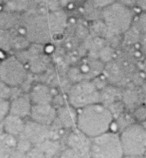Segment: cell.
<instances>
[{
	"instance_id": "1",
	"label": "cell",
	"mask_w": 146,
	"mask_h": 158,
	"mask_svg": "<svg viewBox=\"0 0 146 158\" xmlns=\"http://www.w3.org/2000/svg\"><path fill=\"white\" fill-rule=\"evenodd\" d=\"M114 117L108 106L104 103H93L77 110V127L91 138L111 131Z\"/></svg>"
},
{
	"instance_id": "2",
	"label": "cell",
	"mask_w": 146,
	"mask_h": 158,
	"mask_svg": "<svg viewBox=\"0 0 146 158\" xmlns=\"http://www.w3.org/2000/svg\"><path fill=\"white\" fill-rule=\"evenodd\" d=\"M67 24V15L60 10H53L46 15L37 16L28 25V38L36 43L47 42L63 32Z\"/></svg>"
},
{
	"instance_id": "3",
	"label": "cell",
	"mask_w": 146,
	"mask_h": 158,
	"mask_svg": "<svg viewBox=\"0 0 146 158\" xmlns=\"http://www.w3.org/2000/svg\"><path fill=\"white\" fill-rule=\"evenodd\" d=\"M102 19L107 29L116 35L128 32L135 20L134 13L131 8L116 1L104 8Z\"/></svg>"
},
{
	"instance_id": "4",
	"label": "cell",
	"mask_w": 146,
	"mask_h": 158,
	"mask_svg": "<svg viewBox=\"0 0 146 158\" xmlns=\"http://www.w3.org/2000/svg\"><path fill=\"white\" fill-rule=\"evenodd\" d=\"M125 156L120 134L109 131L92 138L91 158H123Z\"/></svg>"
},
{
	"instance_id": "5",
	"label": "cell",
	"mask_w": 146,
	"mask_h": 158,
	"mask_svg": "<svg viewBox=\"0 0 146 158\" xmlns=\"http://www.w3.org/2000/svg\"><path fill=\"white\" fill-rule=\"evenodd\" d=\"M119 134L125 156H145L146 131L141 123L135 122L122 130Z\"/></svg>"
},
{
	"instance_id": "6",
	"label": "cell",
	"mask_w": 146,
	"mask_h": 158,
	"mask_svg": "<svg viewBox=\"0 0 146 158\" xmlns=\"http://www.w3.org/2000/svg\"><path fill=\"white\" fill-rule=\"evenodd\" d=\"M68 103L79 110L100 102L101 94L97 85L91 81L84 80L74 83L67 95Z\"/></svg>"
},
{
	"instance_id": "7",
	"label": "cell",
	"mask_w": 146,
	"mask_h": 158,
	"mask_svg": "<svg viewBox=\"0 0 146 158\" xmlns=\"http://www.w3.org/2000/svg\"><path fill=\"white\" fill-rule=\"evenodd\" d=\"M27 78V69L16 56L8 57L0 64V80L11 87L21 86Z\"/></svg>"
},
{
	"instance_id": "8",
	"label": "cell",
	"mask_w": 146,
	"mask_h": 158,
	"mask_svg": "<svg viewBox=\"0 0 146 158\" xmlns=\"http://www.w3.org/2000/svg\"><path fill=\"white\" fill-rule=\"evenodd\" d=\"M91 142L92 138L79 131L77 128L73 129L67 138L68 148L84 158L91 157Z\"/></svg>"
},
{
	"instance_id": "9",
	"label": "cell",
	"mask_w": 146,
	"mask_h": 158,
	"mask_svg": "<svg viewBox=\"0 0 146 158\" xmlns=\"http://www.w3.org/2000/svg\"><path fill=\"white\" fill-rule=\"evenodd\" d=\"M57 110L53 103L32 104L31 109L30 120L51 127L57 120Z\"/></svg>"
},
{
	"instance_id": "10",
	"label": "cell",
	"mask_w": 146,
	"mask_h": 158,
	"mask_svg": "<svg viewBox=\"0 0 146 158\" xmlns=\"http://www.w3.org/2000/svg\"><path fill=\"white\" fill-rule=\"evenodd\" d=\"M51 134L52 131L50 127L45 126L29 120V121L26 122L24 131L22 135L27 138L33 146H35L47 139L51 138Z\"/></svg>"
},
{
	"instance_id": "11",
	"label": "cell",
	"mask_w": 146,
	"mask_h": 158,
	"mask_svg": "<svg viewBox=\"0 0 146 158\" xmlns=\"http://www.w3.org/2000/svg\"><path fill=\"white\" fill-rule=\"evenodd\" d=\"M32 106V102L29 93H24L10 101V114L25 119L30 115Z\"/></svg>"
},
{
	"instance_id": "12",
	"label": "cell",
	"mask_w": 146,
	"mask_h": 158,
	"mask_svg": "<svg viewBox=\"0 0 146 158\" xmlns=\"http://www.w3.org/2000/svg\"><path fill=\"white\" fill-rule=\"evenodd\" d=\"M57 121L63 127L68 129H74L77 127V110L68 104L60 106L57 109Z\"/></svg>"
},
{
	"instance_id": "13",
	"label": "cell",
	"mask_w": 146,
	"mask_h": 158,
	"mask_svg": "<svg viewBox=\"0 0 146 158\" xmlns=\"http://www.w3.org/2000/svg\"><path fill=\"white\" fill-rule=\"evenodd\" d=\"M32 104H43V103H53V97L51 89L48 86L43 83H36L31 88L29 92Z\"/></svg>"
},
{
	"instance_id": "14",
	"label": "cell",
	"mask_w": 146,
	"mask_h": 158,
	"mask_svg": "<svg viewBox=\"0 0 146 158\" xmlns=\"http://www.w3.org/2000/svg\"><path fill=\"white\" fill-rule=\"evenodd\" d=\"M26 122L24 119L9 114L2 122L3 131L18 137L23 134Z\"/></svg>"
},
{
	"instance_id": "15",
	"label": "cell",
	"mask_w": 146,
	"mask_h": 158,
	"mask_svg": "<svg viewBox=\"0 0 146 158\" xmlns=\"http://www.w3.org/2000/svg\"><path fill=\"white\" fill-rule=\"evenodd\" d=\"M35 146L38 147L44 153L47 158L54 157L57 154V152H58L60 148V143L57 140H53L51 138L47 139L45 141L42 142V143H39L37 145H35Z\"/></svg>"
},
{
	"instance_id": "16",
	"label": "cell",
	"mask_w": 146,
	"mask_h": 158,
	"mask_svg": "<svg viewBox=\"0 0 146 158\" xmlns=\"http://www.w3.org/2000/svg\"><path fill=\"white\" fill-rule=\"evenodd\" d=\"M33 147V144L28 140L27 138L21 134L17 137V143H16V149L23 151L24 153H27L31 148Z\"/></svg>"
},
{
	"instance_id": "17",
	"label": "cell",
	"mask_w": 146,
	"mask_h": 158,
	"mask_svg": "<svg viewBox=\"0 0 146 158\" xmlns=\"http://www.w3.org/2000/svg\"><path fill=\"white\" fill-rule=\"evenodd\" d=\"M132 117L135 121L142 123L146 120V105H140L135 109Z\"/></svg>"
},
{
	"instance_id": "18",
	"label": "cell",
	"mask_w": 146,
	"mask_h": 158,
	"mask_svg": "<svg viewBox=\"0 0 146 158\" xmlns=\"http://www.w3.org/2000/svg\"><path fill=\"white\" fill-rule=\"evenodd\" d=\"M10 114V101L9 100H0V123Z\"/></svg>"
},
{
	"instance_id": "19",
	"label": "cell",
	"mask_w": 146,
	"mask_h": 158,
	"mask_svg": "<svg viewBox=\"0 0 146 158\" xmlns=\"http://www.w3.org/2000/svg\"><path fill=\"white\" fill-rule=\"evenodd\" d=\"M108 106L110 110H111V112L112 113L113 116L114 117V120L116 118H118L119 116L122 115V114H124V106L122 104V103H121V102H113L111 104L108 105Z\"/></svg>"
},
{
	"instance_id": "20",
	"label": "cell",
	"mask_w": 146,
	"mask_h": 158,
	"mask_svg": "<svg viewBox=\"0 0 146 158\" xmlns=\"http://www.w3.org/2000/svg\"><path fill=\"white\" fill-rule=\"evenodd\" d=\"M12 88L0 80V100H9L12 96Z\"/></svg>"
},
{
	"instance_id": "21",
	"label": "cell",
	"mask_w": 146,
	"mask_h": 158,
	"mask_svg": "<svg viewBox=\"0 0 146 158\" xmlns=\"http://www.w3.org/2000/svg\"><path fill=\"white\" fill-rule=\"evenodd\" d=\"M26 158H47L44 153L36 146H33L26 154Z\"/></svg>"
},
{
	"instance_id": "22",
	"label": "cell",
	"mask_w": 146,
	"mask_h": 158,
	"mask_svg": "<svg viewBox=\"0 0 146 158\" xmlns=\"http://www.w3.org/2000/svg\"><path fill=\"white\" fill-rule=\"evenodd\" d=\"M59 158H84V157H82L81 155L77 154V153L75 152L74 151H73L72 149L68 148L67 150H64L63 151H62Z\"/></svg>"
},
{
	"instance_id": "23",
	"label": "cell",
	"mask_w": 146,
	"mask_h": 158,
	"mask_svg": "<svg viewBox=\"0 0 146 158\" xmlns=\"http://www.w3.org/2000/svg\"><path fill=\"white\" fill-rule=\"evenodd\" d=\"M136 29L146 35V13L141 15L136 21Z\"/></svg>"
},
{
	"instance_id": "24",
	"label": "cell",
	"mask_w": 146,
	"mask_h": 158,
	"mask_svg": "<svg viewBox=\"0 0 146 158\" xmlns=\"http://www.w3.org/2000/svg\"><path fill=\"white\" fill-rule=\"evenodd\" d=\"M93 1H94V3L96 6L104 9V8L109 6L111 3L114 2L115 0H93Z\"/></svg>"
},
{
	"instance_id": "25",
	"label": "cell",
	"mask_w": 146,
	"mask_h": 158,
	"mask_svg": "<svg viewBox=\"0 0 146 158\" xmlns=\"http://www.w3.org/2000/svg\"><path fill=\"white\" fill-rule=\"evenodd\" d=\"M26 153L15 148L9 154V158H26Z\"/></svg>"
},
{
	"instance_id": "26",
	"label": "cell",
	"mask_w": 146,
	"mask_h": 158,
	"mask_svg": "<svg viewBox=\"0 0 146 158\" xmlns=\"http://www.w3.org/2000/svg\"><path fill=\"white\" fill-rule=\"evenodd\" d=\"M123 158H145V156H139V155H126L124 156Z\"/></svg>"
},
{
	"instance_id": "27",
	"label": "cell",
	"mask_w": 146,
	"mask_h": 158,
	"mask_svg": "<svg viewBox=\"0 0 146 158\" xmlns=\"http://www.w3.org/2000/svg\"><path fill=\"white\" fill-rule=\"evenodd\" d=\"M138 3H139L146 9V0H138Z\"/></svg>"
},
{
	"instance_id": "28",
	"label": "cell",
	"mask_w": 146,
	"mask_h": 158,
	"mask_svg": "<svg viewBox=\"0 0 146 158\" xmlns=\"http://www.w3.org/2000/svg\"><path fill=\"white\" fill-rule=\"evenodd\" d=\"M143 71H144V73H145V78H146V59L143 63Z\"/></svg>"
},
{
	"instance_id": "29",
	"label": "cell",
	"mask_w": 146,
	"mask_h": 158,
	"mask_svg": "<svg viewBox=\"0 0 146 158\" xmlns=\"http://www.w3.org/2000/svg\"><path fill=\"white\" fill-rule=\"evenodd\" d=\"M141 124L142 125V127H144V129H145V131H146V120L144 122H142V123H141Z\"/></svg>"
},
{
	"instance_id": "30",
	"label": "cell",
	"mask_w": 146,
	"mask_h": 158,
	"mask_svg": "<svg viewBox=\"0 0 146 158\" xmlns=\"http://www.w3.org/2000/svg\"><path fill=\"white\" fill-rule=\"evenodd\" d=\"M89 158H91V157H89Z\"/></svg>"
}]
</instances>
